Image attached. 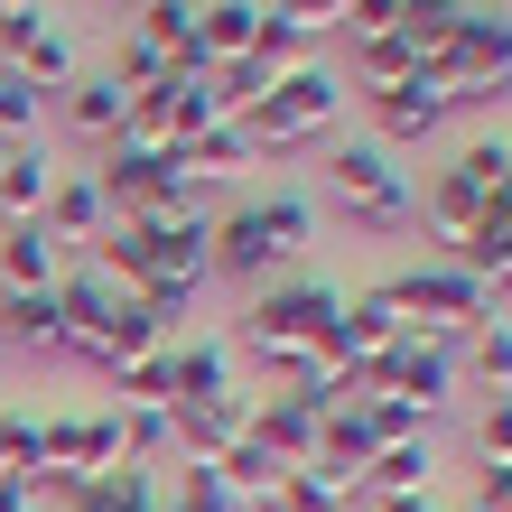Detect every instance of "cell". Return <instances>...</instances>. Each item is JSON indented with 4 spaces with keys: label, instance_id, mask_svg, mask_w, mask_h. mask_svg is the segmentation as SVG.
Segmentation results:
<instances>
[{
    "label": "cell",
    "instance_id": "cell-1",
    "mask_svg": "<svg viewBox=\"0 0 512 512\" xmlns=\"http://www.w3.org/2000/svg\"><path fill=\"white\" fill-rule=\"evenodd\" d=\"M336 308H345V289L336 280H317V270H280V280H261L252 289V308H243V345L261 354L270 373H308V364H326V326H336Z\"/></svg>",
    "mask_w": 512,
    "mask_h": 512
},
{
    "label": "cell",
    "instance_id": "cell-2",
    "mask_svg": "<svg viewBox=\"0 0 512 512\" xmlns=\"http://www.w3.org/2000/svg\"><path fill=\"white\" fill-rule=\"evenodd\" d=\"M308 243H317V205L280 187V196H252V205H233V215H215V252H205V261H215L224 280L261 289V280H280Z\"/></svg>",
    "mask_w": 512,
    "mask_h": 512
},
{
    "label": "cell",
    "instance_id": "cell-3",
    "mask_svg": "<svg viewBox=\"0 0 512 512\" xmlns=\"http://www.w3.org/2000/svg\"><path fill=\"white\" fill-rule=\"evenodd\" d=\"M326 187H336V205H345L354 224H373V233H391V224H410V215H419V187L401 177V159H391L373 131L326 149Z\"/></svg>",
    "mask_w": 512,
    "mask_h": 512
},
{
    "label": "cell",
    "instance_id": "cell-4",
    "mask_svg": "<svg viewBox=\"0 0 512 512\" xmlns=\"http://www.w3.org/2000/svg\"><path fill=\"white\" fill-rule=\"evenodd\" d=\"M336 112H345V75L336 66H289V75H270V94L243 112V131H252V149L270 159V149H289V140L336 131Z\"/></svg>",
    "mask_w": 512,
    "mask_h": 512
},
{
    "label": "cell",
    "instance_id": "cell-5",
    "mask_svg": "<svg viewBox=\"0 0 512 512\" xmlns=\"http://www.w3.org/2000/svg\"><path fill=\"white\" fill-rule=\"evenodd\" d=\"M382 298L401 308L410 336H447V345H457L466 326H485V308H494V289H485V280H466L447 252H438V261H419V270H401V280H382Z\"/></svg>",
    "mask_w": 512,
    "mask_h": 512
},
{
    "label": "cell",
    "instance_id": "cell-6",
    "mask_svg": "<svg viewBox=\"0 0 512 512\" xmlns=\"http://www.w3.org/2000/svg\"><path fill=\"white\" fill-rule=\"evenodd\" d=\"M94 177H103V196H112V224H149V215H168V205L196 196L187 177H177L168 149H131V140H112L103 159H94Z\"/></svg>",
    "mask_w": 512,
    "mask_h": 512
},
{
    "label": "cell",
    "instance_id": "cell-7",
    "mask_svg": "<svg viewBox=\"0 0 512 512\" xmlns=\"http://www.w3.org/2000/svg\"><path fill=\"white\" fill-rule=\"evenodd\" d=\"M373 391H391V401H410L419 419L429 410H447V391H457V345L447 336H410L401 326V345L373 364Z\"/></svg>",
    "mask_w": 512,
    "mask_h": 512
},
{
    "label": "cell",
    "instance_id": "cell-8",
    "mask_svg": "<svg viewBox=\"0 0 512 512\" xmlns=\"http://www.w3.org/2000/svg\"><path fill=\"white\" fill-rule=\"evenodd\" d=\"M168 419H177V466H224L233 447H243V429H252V391L233 382V391L187 401V410H168Z\"/></svg>",
    "mask_w": 512,
    "mask_h": 512
},
{
    "label": "cell",
    "instance_id": "cell-9",
    "mask_svg": "<svg viewBox=\"0 0 512 512\" xmlns=\"http://www.w3.org/2000/svg\"><path fill=\"white\" fill-rule=\"evenodd\" d=\"M47 243H103L112 233V196H103V177L94 168H56V187H47Z\"/></svg>",
    "mask_w": 512,
    "mask_h": 512
},
{
    "label": "cell",
    "instance_id": "cell-10",
    "mask_svg": "<svg viewBox=\"0 0 512 512\" xmlns=\"http://www.w3.org/2000/svg\"><path fill=\"white\" fill-rule=\"evenodd\" d=\"M391 345H401V308H391L382 289L345 298V308H336V326H326V364H382Z\"/></svg>",
    "mask_w": 512,
    "mask_h": 512
},
{
    "label": "cell",
    "instance_id": "cell-11",
    "mask_svg": "<svg viewBox=\"0 0 512 512\" xmlns=\"http://www.w3.org/2000/svg\"><path fill=\"white\" fill-rule=\"evenodd\" d=\"M112 298H122V289H112L103 270H56V354H94Z\"/></svg>",
    "mask_w": 512,
    "mask_h": 512
},
{
    "label": "cell",
    "instance_id": "cell-12",
    "mask_svg": "<svg viewBox=\"0 0 512 512\" xmlns=\"http://www.w3.org/2000/svg\"><path fill=\"white\" fill-rule=\"evenodd\" d=\"M438 122H447V94H438L429 75H410V84H391V94H373V140L391 149V159H401L410 140H429Z\"/></svg>",
    "mask_w": 512,
    "mask_h": 512
},
{
    "label": "cell",
    "instance_id": "cell-13",
    "mask_svg": "<svg viewBox=\"0 0 512 512\" xmlns=\"http://www.w3.org/2000/svg\"><path fill=\"white\" fill-rule=\"evenodd\" d=\"M233 391V345L224 336H168V410Z\"/></svg>",
    "mask_w": 512,
    "mask_h": 512
},
{
    "label": "cell",
    "instance_id": "cell-14",
    "mask_svg": "<svg viewBox=\"0 0 512 512\" xmlns=\"http://www.w3.org/2000/svg\"><path fill=\"white\" fill-rule=\"evenodd\" d=\"M56 103H66V131H84L94 149H112V140H122V112H131V94L112 84V66H75V84H66Z\"/></svg>",
    "mask_w": 512,
    "mask_h": 512
},
{
    "label": "cell",
    "instance_id": "cell-15",
    "mask_svg": "<svg viewBox=\"0 0 512 512\" xmlns=\"http://www.w3.org/2000/svg\"><path fill=\"white\" fill-rule=\"evenodd\" d=\"M317 429H326V419L298 401V391H270V401H252V438H261L280 466H308V457H317Z\"/></svg>",
    "mask_w": 512,
    "mask_h": 512
},
{
    "label": "cell",
    "instance_id": "cell-16",
    "mask_svg": "<svg viewBox=\"0 0 512 512\" xmlns=\"http://www.w3.org/2000/svg\"><path fill=\"white\" fill-rule=\"evenodd\" d=\"M261 28V0H196V56L205 66H243Z\"/></svg>",
    "mask_w": 512,
    "mask_h": 512
},
{
    "label": "cell",
    "instance_id": "cell-17",
    "mask_svg": "<svg viewBox=\"0 0 512 512\" xmlns=\"http://www.w3.org/2000/svg\"><path fill=\"white\" fill-rule=\"evenodd\" d=\"M56 503L66 512H159V485H149V466H103V475H75Z\"/></svg>",
    "mask_w": 512,
    "mask_h": 512
},
{
    "label": "cell",
    "instance_id": "cell-18",
    "mask_svg": "<svg viewBox=\"0 0 512 512\" xmlns=\"http://www.w3.org/2000/svg\"><path fill=\"white\" fill-rule=\"evenodd\" d=\"M94 270H103L122 298H140L149 280H159V233H149V224H112L103 243H94Z\"/></svg>",
    "mask_w": 512,
    "mask_h": 512
},
{
    "label": "cell",
    "instance_id": "cell-19",
    "mask_svg": "<svg viewBox=\"0 0 512 512\" xmlns=\"http://www.w3.org/2000/svg\"><path fill=\"white\" fill-rule=\"evenodd\" d=\"M447 261L466 270V280H512V205H485V215H475V233L466 243H447Z\"/></svg>",
    "mask_w": 512,
    "mask_h": 512
},
{
    "label": "cell",
    "instance_id": "cell-20",
    "mask_svg": "<svg viewBox=\"0 0 512 512\" xmlns=\"http://www.w3.org/2000/svg\"><path fill=\"white\" fill-rule=\"evenodd\" d=\"M177 159V177H243V168H261V149H252V131L243 122H224V131H205V140H187V149H168Z\"/></svg>",
    "mask_w": 512,
    "mask_h": 512
},
{
    "label": "cell",
    "instance_id": "cell-21",
    "mask_svg": "<svg viewBox=\"0 0 512 512\" xmlns=\"http://www.w3.org/2000/svg\"><path fill=\"white\" fill-rule=\"evenodd\" d=\"M485 187H475V177H457V168H438V187L429 196H419V215H429V233H438V243H466V233H475V215H485Z\"/></svg>",
    "mask_w": 512,
    "mask_h": 512
},
{
    "label": "cell",
    "instance_id": "cell-22",
    "mask_svg": "<svg viewBox=\"0 0 512 512\" xmlns=\"http://www.w3.org/2000/svg\"><path fill=\"white\" fill-rule=\"evenodd\" d=\"M0 289H56L47 224H0Z\"/></svg>",
    "mask_w": 512,
    "mask_h": 512
},
{
    "label": "cell",
    "instance_id": "cell-23",
    "mask_svg": "<svg viewBox=\"0 0 512 512\" xmlns=\"http://www.w3.org/2000/svg\"><path fill=\"white\" fill-rule=\"evenodd\" d=\"M47 187H56L47 149H19V159L0 168V224H38L47 215Z\"/></svg>",
    "mask_w": 512,
    "mask_h": 512
},
{
    "label": "cell",
    "instance_id": "cell-24",
    "mask_svg": "<svg viewBox=\"0 0 512 512\" xmlns=\"http://www.w3.org/2000/svg\"><path fill=\"white\" fill-rule=\"evenodd\" d=\"M466 10H475V0H401V47L419 56V66H429L438 47H457Z\"/></svg>",
    "mask_w": 512,
    "mask_h": 512
},
{
    "label": "cell",
    "instance_id": "cell-25",
    "mask_svg": "<svg viewBox=\"0 0 512 512\" xmlns=\"http://www.w3.org/2000/svg\"><path fill=\"white\" fill-rule=\"evenodd\" d=\"M0 336L28 354H56V289H0Z\"/></svg>",
    "mask_w": 512,
    "mask_h": 512
},
{
    "label": "cell",
    "instance_id": "cell-26",
    "mask_svg": "<svg viewBox=\"0 0 512 512\" xmlns=\"http://www.w3.org/2000/svg\"><path fill=\"white\" fill-rule=\"evenodd\" d=\"M457 373H466V382H485L494 401H503V391H512V317H485V326H475L466 354H457Z\"/></svg>",
    "mask_w": 512,
    "mask_h": 512
},
{
    "label": "cell",
    "instance_id": "cell-27",
    "mask_svg": "<svg viewBox=\"0 0 512 512\" xmlns=\"http://www.w3.org/2000/svg\"><path fill=\"white\" fill-rule=\"evenodd\" d=\"M419 56L401 47V28H382V38H354V94H391V84H410Z\"/></svg>",
    "mask_w": 512,
    "mask_h": 512
},
{
    "label": "cell",
    "instance_id": "cell-28",
    "mask_svg": "<svg viewBox=\"0 0 512 512\" xmlns=\"http://www.w3.org/2000/svg\"><path fill=\"white\" fill-rule=\"evenodd\" d=\"M149 345H168V336H159V317H149L140 298H112V317H103V345H94V364L112 373V364H131V354H149Z\"/></svg>",
    "mask_w": 512,
    "mask_h": 512
},
{
    "label": "cell",
    "instance_id": "cell-29",
    "mask_svg": "<svg viewBox=\"0 0 512 512\" xmlns=\"http://www.w3.org/2000/svg\"><path fill=\"white\" fill-rule=\"evenodd\" d=\"M308 47H317V38H308V28H298V19H280V10H261V28H252V66H261V75H289V66H317Z\"/></svg>",
    "mask_w": 512,
    "mask_h": 512
},
{
    "label": "cell",
    "instance_id": "cell-30",
    "mask_svg": "<svg viewBox=\"0 0 512 512\" xmlns=\"http://www.w3.org/2000/svg\"><path fill=\"white\" fill-rule=\"evenodd\" d=\"M429 475H438V457H429V438H410V447H382L364 485H373V494H429Z\"/></svg>",
    "mask_w": 512,
    "mask_h": 512
},
{
    "label": "cell",
    "instance_id": "cell-31",
    "mask_svg": "<svg viewBox=\"0 0 512 512\" xmlns=\"http://www.w3.org/2000/svg\"><path fill=\"white\" fill-rule=\"evenodd\" d=\"M0 485H19L38 503V419H19V410H0Z\"/></svg>",
    "mask_w": 512,
    "mask_h": 512
},
{
    "label": "cell",
    "instance_id": "cell-32",
    "mask_svg": "<svg viewBox=\"0 0 512 512\" xmlns=\"http://www.w3.org/2000/svg\"><path fill=\"white\" fill-rule=\"evenodd\" d=\"M280 475H289V466H280V457H270V447L243 429V447L224 457V485H233V503H270V485H280Z\"/></svg>",
    "mask_w": 512,
    "mask_h": 512
},
{
    "label": "cell",
    "instance_id": "cell-33",
    "mask_svg": "<svg viewBox=\"0 0 512 512\" xmlns=\"http://www.w3.org/2000/svg\"><path fill=\"white\" fill-rule=\"evenodd\" d=\"M112 391H122V410H168V345L131 354V364H112Z\"/></svg>",
    "mask_w": 512,
    "mask_h": 512
},
{
    "label": "cell",
    "instance_id": "cell-34",
    "mask_svg": "<svg viewBox=\"0 0 512 512\" xmlns=\"http://www.w3.org/2000/svg\"><path fill=\"white\" fill-rule=\"evenodd\" d=\"M112 419H122V466L177 457V419H168V410H112Z\"/></svg>",
    "mask_w": 512,
    "mask_h": 512
},
{
    "label": "cell",
    "instance_id": "cell-35",
    "mask_svg": "<svg viewBox=\"0 0 512 512\" xmlns=\"http://www.w3.org/2000/svg\"><path fill=\"white\" fill-rule=\"evenodd\" d=\"M261 512H354V494H336V485H326V475H308V466H289L280 485H270Z\"/></svg>",
    "mask_w": 512,
    "mask_h": 512
},
{
    "label": "cell",
    "instance_id": "cell-36",
    "mask_svg": "<svg viewBox=\"0 0 512 512\" xmlns=\"http://www.w3.org/2000/svg\"><path fill=\"white\" fill-rule=\"evenodd\" d=\"M38 122H47V94H38V84H28V75H0V140H38Z\"/></svg>",
    "mask_w": 512,
    "mask_h": 512
},
{
    "label": "cell",
    "instance_id": "cell-37",
    "mask_svg": "<svg viewBox=\"0 0 512 512\" xmlns=\"http://www.w3.org/2000/svg\"><path fill=\"white\" fill-rule=\"evenodd\" d=\"M177 512H243L233 503V485H224V466H177V494H168Z\"/></svg>",
    "mask_w": 512,
    "mask_h": 512
},
{
    "label": "cell",
    "instance_id": "cell-38",
    "mask_svg": "<svg viewBox=\"0 0 512 512\" xmlns=\"http://www.w3.org/2000/svg\"><path fill=\"white\" fill-rule=\"evenodd\" d=\"M168 75V56L140 38V28H122V56H112V84H122V94H149V84Z\"/></svg>",
    "mask_w": 512,
    "mask_h": 512
},
{
    "label": "cell",
    "instance_id": "cell-39",
    "mask_svg": "<svg viewBox=\"0 0 512 512\" xmlns=\"http://www.w3.org/2000/svg\"><path fill=\"white\" fill-rule=\"evenodd\" d=\"M503 159H512V140H503V131H475V140L457 149V177H475V187L494 196V177H503Z\"/></svg>",
    "mask_w": 512,
    "mask_h": 512
},
{
    "label": "cell",
    "instance_id": "cell-40",
    "mask_svg": "<svg viewBox=\"0 0 512 512\" xmlns=\"http://www.w3.org/2000/svg\"><path fill=\"white\" fill-rule=\"evenodd\" d=\"M475 457H485V466H512V391L485 401V419H475Z\"/></svg>",
    "mask_w": 512,
    "mask_h": 512
},
{
    "label": "cell",
    "instance_id": "cell-41",
    "mask_svg": "<svg viewBox=\"0 0 512 512\" xmlns=\"http://www.w3.org/2000/svg\"><path fill=\"white\" fill-rule=\"evenodd\" d=\"M261 10L298 19V28H308V38H326V28H345V0H261Z\"/></svg>",
    "mask_w": 512,
    "mask_h": 512
},
{
    "label": "cell",
    "instance_id": "cell-42",
    "mask_svg": "<svg viewBox=\"0 0 512 512\" xmlns=\"http://www.w3.org/2000/svg\"><path fill=\"white\" fill-rule=\"evenodd\" d=\"M475 512H512V466H485V475H475Z\"/></svg>",
    "mask_w": 512,
    "mask_h": 512
},
{
    "label": "cell",
    "instance_id": "cell-43",
    "mask_svg": "<svg viewBox=\"0 0 512 512\" xmlns=\"http://www.w3.org/2000/svg\"><path fill=\"white\" fill-rule=\"evenodd\" d=\"M373 512H438L429 494H373Z\"/></svg>",
    "mask_w": 512,
    "mask_h": 512
},
{
    "label": "cell",
    "instance_id": "cell-44",
    "mask_svg": "<svg viewBox=\"0 0 512 512\" xmlns=\"http://www.w3.org/2000/svg\"><path fill=\"white\" fill-rule=\"evenodd\" d=\"M28 10H47V0H0V19H28Z\"/></svg>",
    "mask_w": 512,
    "mask_h": 512
},
{
    "label": "cell",
    "instance_id": "cell-45",
    "mask_svg": "<svg viewBox=\"0 0 512 512\" xmlns=\"http://www.w3.org/2000/svg\"><path fill=\"white\" fill-rule=\"evenodd\" d=\"M494 205H512V159H503V177H494Z\"/></svg>",
    "mask_w": 512,
    "mask_h": 512
},
{
    "label": "cell",
    "instance_id": "cell-46",
    "mask_svg": "<svg viewBox=\"0 0 512 512\" xmlns=\"http://www.w3.org/2000/svg\"><path fill=\"white\" fill-rule=\"evenodd\" d=\"M10 159H19V140H0V168H10Z\"/></svg>",
    "mask_w": 512,
    "mask_h": 512
},
{
    "label": "cell",
    "instance_id": "cell-47",
    "mask_svg": "<svg viewBox=\"0 0 512 512\" xmlns=\"http://www.w3.org/2000/svg\"><path fill=\"white\" fill-rule=\"evenodd\" d=\"M494 10H503V19H512V0H494Z\"/></svg>",
    "mask_w": 512,
    "mask_h": 512
},
{
    "label": "cell",
    "instance_id": "cell-48",
    "mask_svg": "<svg viewBox=\"0 0 512 512\" xmlns=\"http://www.w3.org/2000/svg\"><path fill=\"white\" fill-rule=\"evenodd\" d=\"M0 75H10V66H0Z\"/></svg>",
    "mask_w": 512,
    "mask_h": 512
},
{
    "label": "cell",
    "instance_id": "cell-49",
    "mask_svg": "<svg viewBox=\"0 0 512 512\" xmlns=\"http://www.w3.org/2000/svg\"><path fill=\"white\" fill-rule=\"evenodd\" d=\"M466 512H475V503H466Z\"/></svg>",
    "mask_w": 512,
    "mask_h": 512
}]
</instances>
